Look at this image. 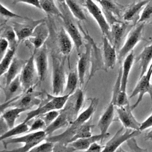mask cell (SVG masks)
<instances>
[{"label": "cell", "mask_w": 152, "mask_h": 152, "mask_svg": "<svg viewBox=\"0 0 152 152\" xmlns=\"http://www.w3.org/2000/svg\"><path fill=\"white\" fill-rule=\"evenodd\" d=\"M88 106L79 114L71 123L70 126L61 134L50 137L49 140L53 142H58L65 145L69 144L72 137L75 133L77 129L83 124L87 122L92 116L96 110L99 103L97 98H91Z\"/></svg>", "instance_id": "cell-1"}, {"label": "cell", "mask_w": 152, "mask_h": 152, "mask_svg": "<svg viewBox=\"0 0 152 152\" xmlns=\"http://www.w3.org/2000/svg\"><path fill=\"white\" fill-rule=\"evenodd\" d=\"M47 137V135L45 130H40L33 132H29L28 134L23 136L10 138L4 140L3 141L4 145L5 148L8 144L16 143H24V145L15 149L12 150V151L17 152H26L30 151L32 148L39 144L41 142L45 140Z\"/></svg>", "instance_id": "cell-2"}, {"label": "cell", "mask_w": 152, "mask_h": 152, "mask_svg": "<svg viewBox=\"0 0 152 152\" xmlns=\"http://www.w3.org/2000/svg\"><path fill=\"white\" fill-rule=\"evenodd\" d=\"M78 26L80 28V31L83 34L86 40L91 45V52H90V62H91V69L86 84L94 75L95 73L100 70L104 71L107 72L103 58V53H102L101 49L97 46L93 39L90 36L88 31L87 29L84 30L80 24V22H78Z\"/></svg>", "instance_id": "cell-3"}, {"label": "cell", "mask_w": 152, "mask_h": 152, "mask_svg": "<svg viewBox=\"0 0 152 152\" xmlns=\"http://www.w3.org/2000/svg\"><path fill=\"white\" fill-rule=\"evenodd\" d=\"M58 7L62 13L61 19L63 21L64 27L72 39L77 52H79L83 45V38L80 31L78 23L76 24L73 19L74 16L69 10L65 3L59 4Z\"/></svg>", "instance_id": "cell-4"}, {"label": "cell", "mask_w": 152, "mask_h": 152, "mask_svg": "<svg viewBox=\"0 0 152 152\" xmlns=\"http://www.w3.org/2000/svg\"><path fill=\"white\" fill-rule=\"evenodd\" d=\"M49 100L43 105H40L39 107L29 112L23 121L24 122H28L31 119L40 116L50 110H61L66 104L70 95L63 94L60 96H52L48 94Z\"/></svg>", "instance_id": "cell-5"}, {"label": "cell", "mask_w": 152, "mask_h": 152, "mask_svg": "<svg viewBox=\"0 0 152 152\" xmlns=\"http://www.w3.org/2000/svg\"><path fill=\"white\" fill-rule=\"evenodd\" d=\"M52 91L55 96L62 95L65 87V74L64 70L65 59H61L52 55Z\"/></svg>", "instance_id": "cell-6"}, {"label": "cell", "mask_w": 152, "mask_h": 152, "mask_svg": "<svg viewBox=\"0 0 152 152\" xmlns=\"http://www.w3.org/2000/svg\"><path fill=\"white\" fill-rule=\"evenodd\" d=\"M137 24L136 26L129 30L124 45L118 50V58L119 61L123 59L132 51L135 46L142 39V32L145 23H140Z\"/></svg>", "instance_id": "cell-7"}, {"label": "cell", "mask_w": 152, "mask_h": 152, "mask_svg": "<svg viewBox=\"0 0 152 152\" xmlns=\"http://www.w3.org/2000/svg\"><path fill=\"white\" fill-rule=\"evenodd\" d=\"M152 76V63L150 64L146 73L141 77L139 78V80L134 89L133 90L129 98H132L138 94V97L136 102L131 107L132 110L134 109L142 101L143 97L145 93H148L152 102V84L150 82Z\"/></svg>", "instance_id": "cell-8"}, {"label": "cell", "mask_w": 152, "mask_h": 152, "mask_svg": "<svg viewBox=\"0 0 152 152\" xmlns=\"http://www.w3.org/2000/svg\"><path fill=\"white\" fill-rule=\"evenodd\" d=\"M85 7L96 20L103 33V36H106L112 43L110 26L103 10L93 0H85Z\"/></svg>", "instance_id": "cell-9"}, {"label": "cell", "mask_w": 152, "mask_h": 152, "mask_svg": "<svg viewBox=\"0 0 152 152\" xmlns=\"http://www.w3.org/2000/svg\"><path fill=\"white\" fill-rule=\"evenodd\" d=\"M37 78H39L34 62V51L30 58L26 61L21 72L20 79L24 92L33 88Z\"/></svg>", "instance_id": "cell-10"}, {"label": "cell", "mask_w": 152, "mask_h": 152, "mask_svg": "<svg viewBox=\"0 0 152 152\" xmlns=\"http://www.w3.org/2000/svg\"><path fill=\"white\" fill-rule=\"evenodd\" d=\"M140 130H134L126 128L124 132L123 127L119 129L114 136L106 143L102 151H115L121 146V145L129 139L134 138L141 134Z\"/></svg>", "instance_id": "cell-11"}, {"label": "cell", "mask_w": 152, "mask_h": 152, "mask_svg": "<svg viewBox=\"0 0 152 152\" xmlns=\"http://www.w3.org/2000/svg\"><path fill=\"white\" fill-rule=\"evenodd\" d=\"M46 20V18L33 20L28 18L25 20L24 23L13 22L12 27L16 33L18 43L27 39L31 35L36 27Z\"/></svg>", "instance_id": "cell-12"}, {"label": "cell", "mask_w": 152, "mask_h": 152, "mask_svg": "<svg viewBox=\"0 0 152 152\" xmlns=\"http://www.w3.org/2000/svg\"><path fill=\"white\" fill-rule=\"evenodd\" d=\"M34 51V62L40 82L44 81L48 71V56L47 49L45 45Z\"/></svg>", "instance_id": "cell-13"}, {"label": "cell", "mask_w": 152, "mask_h": 152, "mask_svg": "<svg viewBox=\"0 0 152 152\" xmlns=\"http://www.w3.org/2000/svg\"><path fill=\"white\" fill-rule=\"evenodd\" d=\"M132 110L129 104L124 106L117 107L116 109L119 119L124 128L134 130H140L141 123L136 119L132 114Z\"/></svg>", "instance_id": "cell-14"}, {"label": "cell", "mask_w": 152, "mask_h": 152, "mask_svg": "<svg viewBox=\"0 0 152 152\" xmlns=\"http://www.w3.org/2000/svg\"><path fill=\"white\" fill-rule=\"evenodd\" d=\"M46 21L39 24L31 35L27 39L33 46L34 50H36L42 47L49 36V28Z\"/></svg>", "instance_id": "cell-15"}, {"label": "cell", "mask_w": 152, "mask_h": 152, "mask_svg": "<svg viewBox=\"0 0 152 152\" xmlns=\"http://www.w3.org/2000/svg\"><path fill=\"white\" fill-rule=\"evenodd\" d=\"M102 42L104 64L107 71H108L109 69H113L116 64L118 59L117 49L105 36H103Z\"/></svg>", "instance_id": "cell-16"}, {"label": "cell", "mask_w": 152, "mask_h": 152, "mask_svg": "<svg viewBox=\"0 0 152 152\" xmlns=\"http://www.w3.org/2000/svg\"><path fill=\"white\" fill-rule=\"evenodd\" d=\"M132 26H130L128 23H124L121 21L116 22L111 25L110 32L112 44L115 46L118 51L120 49V45L127 29Z\"/></svg>", "instance_id": "cell-17"}, {"label": "cell", "mask_w": 152, "mask_h": 152, "mask_svg": "<svg viewBox=\"0 0 152 152\" xmlns=\"http://www.w3.org/2000/svg\"><path fill=\"white\" fill-rule=\"evenodd\" d=\"M85 47L86 50L80 54L77 62V74L79 78V84L81 86L84 83L86 72L88 63L90 62L91 45L88 42H87Z\"/></svg>", "instance_id": "cell-18"}, {"label": "cell", "mask_w": 152, "mask_h": 152, "mask_svg": "<svg viewBox=\"0 0 152 152\" xmlns=\"http://www.w3.org/2000/svg\"><path fill=\"white\" fill-rule=\"evenodd\" d=\"M99 4L107 21L110 25L116 22L120 21L115 18V15H120L121 8L113 0H101Z\"/></svg>", "instance_id": "cell-19"}, {"label": "cell", "mask_w": 152, "mask_h": 152, "mask_svg": "<svg viewBox=\"0 0 152 152\" xmlns=\"http://www.w3.org/2000/svg\"><path fill=\"white\" fill-rule=\"evenodd\" d=\"M109 136H110V134L108 132L106 134L100 133L99 134L91 135L86 138L76 140L73 142L69 143V145L73 150L86 151L92 143L94 142H97L99 141H102L104 138H107Z\"/></svg>", "instance_id": "cell-20"}, {"label": "cell", "mask_w": 152, "mask_h": 152, "mask_svg": "<svg viewBox=\"0 0 152 152\" xmlns=\"http://www.w3.org/2000/svg\"><path fill=\"white\" fill-rule=\"evenodd\" d=\"M115 106L114 103L110 100L106 110L99 118L97 126L101 134H106L107 132V130L113 121Z\"/></svg>", "instance_id": "cell-21"}, {"label": "cell", "mask_w": 152, "mask_h": 152, "mask_svg": "<svg viewBox=\"0 0 152 152\" xmlns=\"http://www.w3.org/2000/svg\"><path fill=\"white\" fill-rule=\"evenodd\" d=\"M150 0H140L138 2H135L130 5L125 10L123 18L126 21H134L135 24H137L140 15H139L140 11L142 10L144 6H145Z\"/></svg>", "instance_id": "cell-22"}, {"label": "cell", "mask_w": 152, "mask_h": 152, "mask_svg": "<svg viewBox=\"0 0 152 152\" xmlns=\"http://www.w3.org/2000/svg\"><path fill=\"white\" fill-rule=\"evenodd\" d=\"M32 88H33L25 91L24 94L22 96H19L18 98L15 102H12L10 103V104H11L10 106L30 109L34 105L40 104V100L36 97L35 94H33Z\"/></svg>", "instance_id": "cell-23"}, {"label": "cell", "mask_w": 152, "mask_h": 152, "mask_svg": "<svg viewBox=\"0 0 152 152\" xmlns=\"http://www.w3.org/2000/svg\"><path fill=\"white\" fill-rule=\"evenodd\" d=\"M58 45L60 52L64 56H69L71 53L74 42L64 27H62L58 34Z\"/></svg>", "instance_id": "cell-24"}, {"label": "cell", "mask_w": 152, "mask_h": 152, "mask_svg": "<svg viewBox=\"0 0 152 152\" xmlns=\"http://www.w3.org/2000/svg\"><path fill=\"white\" fill-rule=\"evenodd\" d=\"M27 61H24L14 57L10 67L4 74L5 78V86L8 85L14 78H15L21 72L22 69Z\"/></svg>", "instance_id": "cell-25"}, {"label": "cell", "mask_w": 152, "mask_h": 152, "mask_svg": "<svg viewBox=\"0 0 152 152\" xmlns=\"http://www.w3.org/2000/svg\"><path fill=\"white\" fill-rule=\"evenodd\" d=\"M134 54L133 51H131L125 58L122 66V77L121 91H126L127 83L128 81L129 75L132 68L134 61Z\"/></svg>", "instance_id": "cell-26"}, {"label": "cell", "mask_w": 152, "mask_h": 152, "mask_svg": "<svg viewBox=\"0 0 152 152\" xmlns=\"http://www.w3.org/2000/svg\"><path fill=\"white\" fill-rule=\"evenodd\" d=\"M152 60V43L144 48L142 52L137 58L136 61L140 62L141 72L140 78L146 73L150 62Z\"/></svg>", "instance_id": "cell-27"}, {"label": "cell", "mask_w": 152, "mask_h": 152, "mask_svg": "<svg viewBox=\"0 0 152 152\" xmlns=\"http://www.w3.org/2000/svg\"><path fill=\"white\" fill-rule=\"evenodd\" d=\"M28 109L25 107H14V108L5 111L2 115L1 117L4 119L9 128H11L14 126L17 119L20 116V114Z\"/></svg>", "instance_id": "cell-28"}, {"label": "cell", "mask_w": 152, "mask_h": 152, "mask_svg": "<svg viewBox=\"0 0 152 152\" xmlns=\"http://www.w3.org/2000/svg\"><path fill=\"white\" fill-rule=\"evenodd\" d=\"M29 128L30 127L27 125V123L23 122L22 123H20L17 126H14V127L10 128L2 135H1L0 140L1 141H2L4 140L13 137L17 136L23 133L28 132Z\"/></svg>", "instance_id": "cell-29"}, {"label": "cell", "mask_w": 152, "mask_h": 152, "mask_svg": "<svg viewBox=\"0 0 152 152\" xmlns=\"http://www.w3.org/2000/svg\"><path fill=\"white\" fill-rule=\"evenodd\" d=\"M23 90L21 83L20 79V75L14 78L8 85L3 88L4 93L5 96V101H8L13 97L14 94L19 90Z\"/></svg>", "instance_id": "cell-30"}, {"label": "cell", "mask_w": 152, "mask_h": 152, "mask_svg": "<svg viewBox=\"0 0 152 152\" xmlns=\"http://www.w3.org/2000/svg\"><path fill=\"white\" fill-rule=\"evenodd\" d=\"M1 37H4L8 40L10 49H16L19 43L13 27L10 26H4V27L1 28Z\"/></svg>", "instance_id": "cell-31"}, {"label": "cell", "mask_w": 152, "mask_h": 152, "mask_svg": "<svg viewBox=\"0 0 152 152\" xmlns=\"http://www.w3.org/2000/svg\"><path fill=\"white\" fill-rule=\"evenodd\" d=\"M65 4L75 18L80 21L87 20L83 10L77 1L75 0H65Z\"/></svg>", "instance_id": "cell-32"}, {"label": "cell", "mask_w": 152, "mask_h": 152, "mask_svg": "<svg viewBox=\"0 0 152 152\" xmlns=\"http://www.w3.org/2000/svg\"><path fill=\"white\" fill-rule=\"evenodd\" d=\"M39 2L42 10L47 14L56 15L61 18L62 13L59 7L56 5L55 0H39Z\"/></svg>", "instance_id": "cell-33"}, {"label": "cell", "mask_w": 152, "mask_h": 152, "mask_svg": "<svg viewBox=\"0 0 152 152\" xmlns=\"http://www.w3.org/2000/svg\"><path fill=\"white\" fill-rule=\"evenodd\" d=\"M79 82V78L78 74L75 71H71L68 75L66 83L65 84L64 94L72 95L75 92L78 83Z\"/></svg>", "instance_id": "cell-34"}, {"label": "cell", "mask_w": 152, "mask_h": 152, "mask_svg": "<svg viewBox=\"0 0 152 152\" xmlns=\"http://www.w3.org/2000/svg\"><path fill=\"white\" fill-rule=\"evenodd\" d=\"M16 49H9L3 58L1 59L0 63V76L2 77L7 72L12 62Z\"/></svg>", "instance_id": "cell-35"}, {"label": "cell", "mask_w": 152, "mask_h": 152, "mask_svg": "<svg viewBox=\"0 0 152 152\" xmlns=\"http://www.w3.org/2000/svg\"><path fill=\"white\" fill-rule=\"evenodd\" d=\"M91 125L90 124V123L88 121L85 124H83L82 125H81L75 131V133L71 139L69 143L80 138H83L91 136Z\"/></svg>", "instance_id": "cell-36"}, {"label": "cell", "mask_w": 152, "mask_h": 152, "mask_svg": "<svg viewBox=\"0 0 152 152\" xmlns=\"http://www.w3.org/2000/svg\"><path fill=\"white\" fill-rule=\"evenodd\" d=\"M70 96L73 100L75 112L76 115L77 116L84 103V93L81 89H78L74 94H72Z\"/></svg>", "instance_id": "cell-37"}, {"label": "cell", "mask_w": 152, "mask_h": 152, "mask_svg": "<svg viewBox=\"0 0 152 152\" xmlns=\"http://www.w3.org/2000/svg\"><path fill=\"white\" fill-rule=\"evenodd\" d=\"M148 23L152 24V0L144 7L137 23Z\"/></svg>", "instance_id": "cell-38"}, {"label": "cell", "mask_w": 152, "mask_h": 152, "mask_svg": "<svg viewBox=\"0 0 152 152\" xmlns=\"http://www.w3.org/2000/svg\"><path fill=\"white\" fill-rule=\"evenodd\" d=\"M54 147H55L54 142L47 140L46 142H45L42 144H39L36 147H34L30 151L50 152V151H53Z\"/></svg>", "instance_id": "cell-39"}, {"label": "cell", "mask_w": 152, "mask_h": 152, "mask_svg": "<svg viewBox=\"0 0 152 152\" xmlns=\"http://www.w3.org/2000/svg\"><path fill=\"white\" fill-rule=\"evenodd\" d=\"M1 14L2 16L4 17H7L8 18H20L21 19H23L24 20L28 18L27 17L25 16H21L19 14H17L8 8H7L5 6H4L3 4H1Z\"/></svg>", "instance_id": "cell-40"}, {"label": "cell", "mask_w": 152, "mask_h": 152, "mask_svg": "<svg viewBox=\"0 0 152 152\" xmlns=\"http://www.w3.org/2000/svg\"><path fill=\"white\" fill-rule=\"evenodd\" d=\"M59 114V112L58 111V110H53L40 116V117L43 119V121L46 124V127H47L48 125H49L53 121H54L56 119Z\"/></svg>", "instance_id": "cell-41"}, {"label": "cell", "mask_w": 152, "mask_h": 152, "mask_svg": "<svg viewBox=\"0 0 152 152\" xmlns=\"http://www.w3.org/2000/svg\"><path fill=\"white\" fill-rule=\"evenodd\" d=\"M46 128V124L43 119L40 116L35 118L34 121L31 124L28 132H33L42 130L43 128Z\"/></svg>", "instance_id": "cell-42"}, {"label": "cell", "mask_w": 152, "mask_h": 152, "mask_svg": "<svg viewBox=\"0 0 152 152\" xmlns=\"http://www.w3.org/2000/svg\"><path fill=\"white\" fill-rule=\"evenodd\" d=\"M129 104L126 91H120L115 101V106L117 107L124 106Z\"/></svg>", "instance_id": "cell-43"}, {"label": "cell", "mask_w": 152, "mask_h": 152, "mask_svg": "<svg viewBox=\"0 0 152 152\" xmlns=\"http://www.w3.org/2000/svg\"><path fill=\"white\" fill-rule=\"evenodd\" d=\"M11 1H12V4L13 5H16L18 3H24V4L33 6L38 8L39 10H42L39 0H11Z\"/></svg>", "instance_id": "cell-44"}, {"label": "cell", "mask_w": 152, "mask_h": 152, "mask_svg": "<svg viewBox=\"0 0 152 152\" xmlns=\"http://www.w3.org/2000/svg\"><path fill=\"white\" fill-rule=\"evenodd\" d=\"M10 47L9 43L8 40L4 38L1 37L0 39V57L1 59L3 58V56L5 55L7 50H8V48Z\"/></svg>", "instance_id": "cell-45"}, {"label": "cell", "mask_w": 152, "mask_h": 152, "mask_svg": "<svg viewBox=\"0 0 152 152\" xmlns=\"http://www.w3.org/2000/svg\"><path fill=\"white\" fill-rule=\"evenodd\" d=\"M151 127H152V114L150 115L144 122L141 123L140 130L142 131Z\"/></svg>", "instance_id": "cell-46"}, {"label": "cell", "mask_w": 152, "mask_h": 152, "mask_svg": "<svg viewBox=\"0 0 152 152\" xmlns=\"http://www.w3.org/2000/svg\"><path fill=\"white\" fill-rule=\"evenodd\" d=\"M103 148H104V147H102L101 145L98 144L97 142H94L90 145V147L88 148V149L86 151L100 152V151H102Z\"/></svg>", "instance_id": "cell-47"}, {"label": "cell", "mask_w": 152, "mask_h": 152, "mask_svg": "<svg viewBox=\"0 0 152 152\" xmlns=\"http://www.w3.org/2000/svg\"><path fill=\"white\" fill-rule=\"evenodd\" d=\"M7 128H9L8 126L7 125V123L5 122V121H4V119L1 116V135H2L3 134H4L5 132H7Z\"/></svg>", "instance_id": "cell-48"}, {"label": "cell", "mask_w": 152, "mask_h": 152, "mask_svg": "<svg viewBox=\"0 0 152 152\" xmlns=\"http://www.w3.org/2000/svg\"><path fill=\"white\" fill-rule=\"evenodd\" d=\"M145 140H149V141H152V128L147 133L145 137Z\"/></svg>", "instance_id": "cell-49"}, {"label": "cell", "mask_w": 152, "mask_h": 152, "mask_svg": "<svg viewBox=\"0 0 152 152\" xmlns=\"http://www.w3.org/2000/svg\"><path fill=\"white\" fill-rule=\"evenodd\" d=\"M56 1L59 4H64V3H65V0H56Z\"/></svg>", "instance_id": "cell-50"}, {"label": "cell", "mask_w": 152, "mask_h": 152, "mask_svg": "<svg viewBox=\"0 0 152 152\" xmlns=\"http://www.w3.org/2000/svg\"><path fill=\"white\" fill-rule=\"evenodd\" d=\"M95 1H97V2H98L99 3V2L101 1V0H95Z\"/></svg>", "instance_id": "cell-51"}, {"label": "cell", "mask_w": 152, "mask_h": 152, "mask_svg": "<svg viewBox=\"0 0 152 152\" xmlns=\"http://www.w3.org/2000/svg\"><path fill=\"white\" fill-rule=\"evenodd\" d=\"M151 110H152V107H151Z\"/></svg>", "instance_id": "cell-52"}]
</instances>
